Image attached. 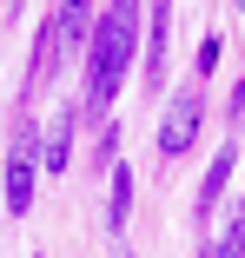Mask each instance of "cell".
I'll return each mask as SVG.
<instances>
[{
  "label": "cell",
  "instance_id": "obj_1",
  "mask_svg": "<svg viewBox=\"0 0 245 258\" xmlns=\"http://www.w3.org/2000/svg\"><path fill=\"white\" fill-rule=\"evenodd\" d=\"M139 27H146V0H106V14L93 20L86 40V113H106L113 93L139 53Z\"/></svg>",
  "mask_w": 245,
  "mask_h": 258
},
{
  "label": "cell",
  "instance_id": "obj_2",
  "mask_svg": "<svg viewBox=\"0 0 245 258\" xmlns=\"http://www.w3.org/2000/svg\"><path fill=\"white\" fill-rule=\"evenodd\" d=\"M33 192H40V139H33V126H20L14 159H7V172H0V205L20 219V212H33Z\"/></svg>",
  "mask_w": 245,
  "mask_h": 258
},
{
  "label": "cell",
  "instance_id": "obj_3",
  "mask_svg": "<svg viewBox=\"0 0 245 258\" xmlns=\"http://www.w3.org/2000/svg\"><path fill=\"white\" fill-rule=\"evenodd\" d=\"M199 113H206V86L192 80V86L172 93V106H166V119H159V152H166V159L192 152V139H199Z\"/></svg>",
  "mask_w": 245,
  "mask_h": 258
},
{
  "label": "cell",
  "instance_id": "obj_4",
  "mask_svg": "<svg viewBox=\"0 0 245 258\" xmlns=\"http://www.w3.org/2000/svg\"><path fill=\"white\" fill-rule=\"evenodd\" d=\"M46 33H53V53L67 60L73 46L93 40V0H60L53 14H46Z\"/></svg>",
  "mask_w": 245,
  "mask_h": 258
},
{
  "label": "cell",
  "instance_id": "obj_5",
  "mask_svg": "<svg viewBox=\"0 0 245 258\" xmlns=\"http://www.w3.org/2000/svg\"><path fill=\"white\" fill-rule=\"evenodd\" d=\"M146 27H153V33H146V46H139V53H146V93H159L166 86V33H172V0H153V20H146Z\"/></svg>",
  "mask_w": 245,
  "mask_h": 258
},
{
  "label": "cell",
  "instance_id": "obj_6",
  "mask_svg": "<svg viewBox=\"0 0 245 258\" xmlns=\"http://www.w3.org/2000/svg\"><path fill=\"white\" fill-rule=\"evenodd\" d=\"M126 219H133V166H113L106 172V238H119L126 232Z\"/></svg>",
  "mask_w": 245,
  "mask_h": 258
},
{
  "label": "cell",
  "instance_id": "obj_7",
  "mask_svg": "<svg viewBox=\"0 0 245 258\" xmlns=\"http://www.w3.org/2000/svg\"><path fill=\"white\" fill-rule=\"evenodd\" d=\"M232 166H238V146L225 139V146L212 152V166H206V179H199V219H206V212H212V205L225 199V179H232Z\"/></svg>",
  "mask_w": 245,
  "mask_h": 258
},
{
  "label": "cell",
  "instance_id": "obj_8",
  "mask_svg": "<svg viewBox=\"0 0 245 258\" xmlns=\"http://www.w3.org/2000/svg\"><path fill=\"white\" fill-rule=\"evenodd\" d=\"M73 159V113H60L53 126H46V159H40V179H60Z\"/></svg>",
  "mask_w": 245,
  "mask_h": 258
},
{
  "label": "cell",
  "instance_id": "obj_9",
  "mask_svg": "<svg viewBox=\"0 0 245 258\" xmlns=\"http://www.w3.org/2000/svg\"><path fill=\"white\" fill-rule=\"evenodd\" d=\"M219 251H225V258H245V205H232V219H225V232H219Z\"/></svg>",
  "mask_w": 245,
  "mask_h": 258
},
{
  "label": "cell",
  "instance_id": "obj_10",
  "mask_svg": "<svg viewBox=\"0 0 245 258\" xmlns=\"http://www.w3.org/2000/svg\"><path fill=\"white\" fill-rule=\"evenodd\" d=\"M199 258H225V251H219V245H206V251H199Z\"/></svg>",
  "mask_w": 245,
  "mask_h": 258
},
{
  "label": "cell",
  "instance_id": "obj_11",
  "mask_svg": "<svg viewBox=\"0 0 245 258\" xmlns=\"http://www.w3.org/2000/svg\"><path fill=\"white\" fill-rule=\"evenodd\" d=\"M232 7H238V14H245V0H232Z\"/></svg>",
  "mask_w": 245,
  "mask_h": 258
},
{
  "label": "cell",
  "instance_id": "obj_12",
  "mask_svg": "<svg viewBox=\"0 0 245 258\" xmlns=\"http://www.w3.org/2000/svg\"><path fill=\"white\" fill-rule=\"evenodd\" d=\"M119 258H133V251H126V245H119Z\"/></svg>",
  "mask_w": 245,
  "mask_h": 258
},
{
  "label": "cell",
  "instance_id": "obj_13",
  "mask_svg": "<svg viewBox=\"0 0 245 258\" xmlns=\"http://www.w3.org/2000/svg\"><path fill=\"white\" fill-rule=\"evenodd\" d=\"M33 258H46V251H33Z\"/></svg>",
  "mask_w": 245,
  "mask_h": 258
}]
</instances>
